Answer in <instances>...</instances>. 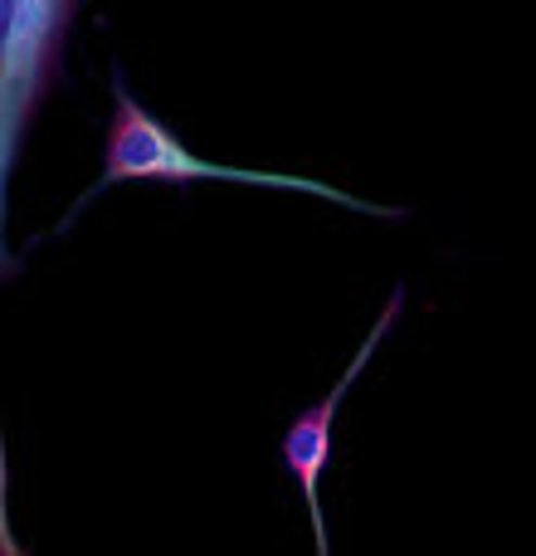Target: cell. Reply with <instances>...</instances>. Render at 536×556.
Masks as SVG:
<instances>
[{
    "label": "cell",
    "instance_id": "obj_1",
    "mask_svg": "<svg viewBox=\"0 0 536 556\" xmlns=\"http://www.w3.org/2000/svg\"><path fill=\"white\" fill-rule=\"evenodd\" d=\"M123 181H156V186H195V181H234V186H273V191H297V195H322V201L342 205L352 215H375V220H405L400 205H371L361 195H346L327 181H312V176H283V172H240V166H220V162H205L195 156L152 108H142L127 88L123 64H113V117H107V132H103V172L98 181L88 186L84 195L74 201V211L54 225L49 235H64L74 230V220L107 191V186H123Z\"/></svg>",
    "mask_w": 536,
    "mask_h": 556
},
{
    "label": "cell",
    "instance_id": "obj_2",
    "mask_svg": "<svg viewBox=\"0 0 536 556\" xmlns=\"http://www.w3.org/2000/svg\"><path fill=\"white\" fill-rule=\"evenodd\" d=\"M78 10H84L78 0L0 5V220H10V181L29 127L64 78V45Z\"/></svg>",
    "mask_w": 536,
    "mask_h": 556
},
{
    "label": "cell",
    "instance_id": "obj_3",
    "mask_svg": "<svg viewBox=\"0 0 536 556\" xmlns=\"http://www.w3.org/2000/svg\"><path fill=\"white\" fill-rule=\"evenodd\" d=\"M405 307V283L391 288V298H385L381 317H375V327L366 332L361 352L346 362V371L336 376V386L322 395L317 405H307V410H297L293 420H288L283 440H278V454H283V469L297 479V493H303L307 503V518H312V542H317V556H332V542H327V518H322V493H317V483H322L327 473V459H332V425H336V410H342L346 391L356 386V376H361V366L375 356V346L385 342V332L395 327V317H400Z\"/></svg>",
    "mask_w": 536,
    "mask_h": 556
}]
</instances>
